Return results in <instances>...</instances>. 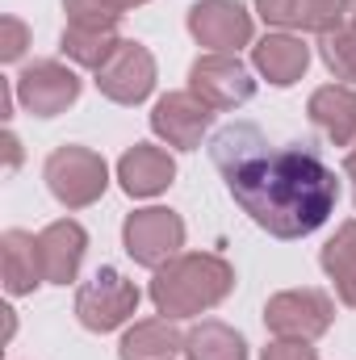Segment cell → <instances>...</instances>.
<instances>
[{
    "label": "cell",
    "mask_w": 356,
    "mask_h": 360,
    "mask_svg": "<svg viewBox=\"0 0 356 360\" xmlns=\"http://www.w3.org/2000/svg\"><path fill=\"white\" fill-rule=\"evenodd\" d=\"M184 352V335L172 327V319H151V323H134L122 335V360H177Z\"/></svg>",
    "instance_id": "obj_18"
},
{
    "label": "cell",
    "mask_w": 356,
    "mask_h": 360,
    "mask_svg": "<svg viewBox=\"0 0 356 360\" xmlns=\"http://www.w3.org/2000/svg\"><path fill=\"white\" fill-rule=\"evenodd\" d=\"M256 13L268 25L281 30H306V34H331L348 17V0H256Z\"/></svg>",
    "instance_id": "obj_12"
},
{
    "label": "cell",
    "mask_w": 356,
    "mask_h": 360,
    "mask_svg": "<svg viewBox=\"0 0 356 360\" xmlns=\"http://www.w3.org/2000/svg\"><path fill=\"white\" fill-rule=\"evenodd\" d=\"M189 92H197L210 109H235V105L252 101L256 80H252V72L235 55L210 51V55H201L189 68Z\"/></svg>",
    "instance_id": "obj_7"
},
{
    "label": "cell",
    "mask_w": 356,
    "mask_h": 360,
    "mask_svg": "<svg viewBox=\"0 0 356 360\" xmlns=\"http://www.w3.org/2000/svg\"><path fill=\"white\" fill-rule=\"evenodd\" d=\"M319 51H323V63H327L340 80H352L356 84V25H340V30L323 34Z\"/></svg>",
    "instance_id": "obj_22"
},
{
    "label": "cell",
    "mask_w": 356,
    "mask_h": 360,
    "mask_svg": "<svg viewBox=\"0 0 356 360\" xmlns=\"http://www.w3.org/2000/svg\"><path fill=\"white\" fill-rule=\"evenodd\" d=\"M235 289V269L214 252H189L155 269L151 302L164 319H193L214 310Z\"/></svg>",
    "instance_id": "obj_2"
},
{
    "label": "cell",
    "mask_w": 356,
    "mask_h": 360,
    "mask_svg": "<svg viewBox=\"0 0 356 360\" xmlns=\"http://www.w3.org/2000/svg\"><path fill=\"white\" fill-rule=\"evenodd\" d=\"M189 34L210 51H239L252 42V13L239 0H201L189 8Z\"/></svg>",
    "instance_id": "obj_9"
},
{
    "label": "cell",
    "mask_w": 356,
    "mask_h": 360,
    "mask_svg": "<svg viewBox=\"0 0 356 360\" xmlns=\"http://www.w3.org/2000/svg\"><path fill=\"white\" fill-rule=\"evenodd\" d=\"M252 63H256V72L265 76L268 84L289 89V84H298L306 76L310 46L302 38H293V34H268V38H260L252 46Z\"/></svg>",
    "instance_id": "obj_13"
},
{
    "label": "cell",
    "mask_w": 356,
    "mask_h": 360,
    "mask_svg": "<svg viewBox=\"0 0 356 360\" xmlns=\"http://www.w3.org/2000/svg\"><path fill=\"white\" fill-rule=\"evenodd\" d=\"M306 113H310L314 130L327 143H336V147H352L356 143V89H344V84L314 89Z\"/></svg>",
    "instance_id": "obj_14"
},
{
    "label": "cell",
    "mask_w": 356,
    "mask_h": 360,
    "mask_svg": "<svg viewBox=\"0 0 356 360\" xmlns=\"http://www.w3.org/2000/svg\"><path fill=\"white\" fill-rule=\"evenodd\" d=\"M184 360H248V344L227 323H197L184 335Z\"/></svg>",
    "instance_id": "obj_20"
},
{
    "label": "cell",
    "mask_w": 356,
    "mask_h": 360,
    "mask_svg": "<svg viewBox=\"0 0 356 360\" xmlns=\"http://www.w3.org/2000/svg\"><path fill=\"white\" fill-rule=\"evenodd\" d=\"M80 96V76L55 59H42V63H30L21 76H17V101L34 113V117H55L63 113L68 105H76Z\"/></svg>",
    "instance_id": "obj_8"
},
{
    "label": "cell",
    "mask_w": 356,
    "mask_h": 360,
    "mask_svg": "<svg viewBox=\"0 0 356 360\" xmlns=\"http://www.w3.org/2000/svg\"><path fill=\"white\" fill-rule=\"evenodd\" d=\"M172 176H177V160L164 147L139 143L134 151H126L117 160V180H122V188L130 197H155V193H164L172 184Z\"/></svg>",
    "instance_id": "obj_16"
},
{
    "label": "cell",
    "mask_w": 356,
    "mask_h": 360,
    "mask_svg": "<svg viewBox=\"0 0 356 360\" xmlns=\"http://www.w3.org/2000/svg\"><path fill=\"white\" fill-rule=\"evenodd\" d=\"M122 42H126V38H117V30H84V25H68L63 38H59V51H63L76 68L101 72V68L117 55Z\"/></svg>",
    "instance_id": "obj_19"
},
{
    "label": "cell",
    "mask_w": 356,
    "mask_h": 360,
    "mask_svg": "<svg viewBox=\"0 0 356 360\" xmlns=\"http://www.w3.org/2000/svg\"><path fill=\"white\" fill-rule=\"evenodd\" d=\"M344 172H348V176L356 180V147H352V151H348V160H344Z\"/></svg>",
    "instance_id": "obj_28"
},
{
    "label": "cell",
    "mask_w": 356,
    "mask_h": 360,
    "mask_svg": "<svg viewBox=\"0 0 356 360\" xmlns=\"http://www.w3.org/2000/svg\"><path fill=\"white\" fill-rule=\"evenodd\" d=\"M323 272L336 281L340 302L356 310V222H344L336 239L323 248Z\"/></svg>",
    "instance_id": "obj_21"
},
{
    "label": "cell",
    "mask_w": 356,
    "mask_h": 360,
    "mask_svg": "<svg viewBox=\"0 0 356 360\" xmlns=\"http://www.w3.org/2000/svg\"><path fill=\"white\" fill-rule=\"evenodd\" d=\"M210 122H214V109L197 92H168L151 109V130L180 151H193L201 143V134L210 130Z\"/></svg>",
    "instance_id": "obj_11"
},
{
    "label": "cell",
    "mask_w": 356,
    "mask_h": 360,
    "mask_svg": "<svg viewBox=\"0 0 356 360\" xmlns=\"http://www.w3.org/2000/svg\"><path fill=\"white\" fill-rule=\"evenodd\" d=\"M348 17H352V25H356V0H348Z\"/></svg>",
    "instance_id": "obj_29"
},
{
    "label": "cell",
    "mask_w": 356,
    "mask_h": 360,
    "mask_svg": "<svg viewBox=\"0 0 356 360\" xmlns=\"http://www.w3.org/2000/svg\"><path fill=\"white\" fill-rule=\"evenodd\" d=\"M42 176H46V188L55 193L59 205L84 210L92 201H101V193L109 184V168L89 147H59V151H51Z\"/></svg>",
    "instance_id": "obj_3"
},
{
    "label": "cell",
    "mask_w": 356,
    "mask_h": 360,
    "mask_svg": "<svg viewBox=\"0 0 356 360\" xmlns=\"http://www.w3.org/2000/svg\"><path fill=\"white\" fill-rule=\"evenodd\" d=\"M96 89L117 105H139L155 89V59L143 42H122L117 55L96 72Z\"/></svg>",
    "instance_id": "obj_10"
},
{
    "label": "cell",
    "mask_w": 356,
    "mask_h": 360,
    "mask_svg": "<svg viewBox=\"0 0 356 360\" xmlns=\"http://www.w3.org/2000/svg\"><path fill=\"white\" fill-rule=\"evenodd\" d=\"M260 360H319V352L310 348V340H272L265 348V356Z\"/></svg>",
    "instance_id": "obj_25"
},
{
    "label": "cell",
    "mask_w": 356,
    "mask_h": 360,
    "mask_svg": "<svg viewBox=\"0 0 356 360\" xmlns=\"http://www.w3.org/2000/svg\"><path fill=\"white\" fill-rule=\"evenodd\" d=\"M4 147H8V168H17V164H21V143H17V134H13V130L4 134Z\"/></svg>",
    "instance_id": "obj_26"
},
{
    "label": "cell",
    "mask_w": 356,
    "mask_h": 360,
    "mask_svg": "<svg viewBox=\"0 0 356 360\" xmlns=\"http://www.w3.org/2000/svg\"><path fill=\"white\" fill-rule=\"evenodd\" d=\"M38 248H42L46 281L68 285V281H76V272H80V264H84L89 235H84V226H80V222L63 218V222H51V226L38 235Z\"/></svg>",
    "instance_id": "obj_15"
},
{
    "label": "cell",
    "mask_w": 356,
    "mask_h": 360,
    "mask_svg": "<svg viewBox=\"0 0 356 360\" xmlns=\"http://www.w3.org/2000/svg\"><path fill=\"white\" fill-rule=\"evenodd\" d=\"M63 8H68V25H84V30H117L122 21L101 0H63Z\"/></svg>",
    "instance_id": "obj_23"
},
{
    "label": "cell",
    "mask_w": 356,
    "mask_h": 360,
    "mask_svg": "<svg viewBox=\"0 0 356 360\" xmlns=\"http://www.w3.org/2000/svg\"><path fill=\"white\" fill-rule=\"evenodd\" d=\"M25 46H30V30H25V21L4 17V21H0V59L13 63V59L25 55Z\"/></svg>",
    "instance_id": "obj_24"
},
{
    "label": "cell",
    "mask_w": 356,
    "mask_h": 360,
    "mask_svg": "<svg viewBox=\"0 0 356 360\" xmlns=\"http://www.w3.org/2000/svg\"><path fill=\"white\" fill-rule=\"evenodd\" d=\"M0 260H4V289L13 297L34 293L46 281V264H42V248L34 235L25 231H4L0 235Z\"/></svg>",
    "instance_id": "obj_17"
},
{
    "label": "cell",
    "mask_w": 356,
    "mask_h": 360,
    "mask_svg": "<svg viewBox=\"0 0 356 360\" xmlns=\"http://www.w3.org/2000/svg\"><path fill=\"white\" fill-rule=\"evenodd\" d=\"M101 4H105V8H113V13L122 17V13H130V8H139V4H147V0H101Z\"/></svg>",
    "instance_id": "obj_27"
},
{
    "label": "cell",
    "mask_w": 356,
    "mask_h": 360,
    "mask_svg": "<svg viewBox=\"0 0 356 360\" xmlns=\"http://www.w3.org/2000/svg\"><path fill=\"white\" fill-rule=\"evenodd\" d=\"M210 155L239 210L272 239H302L319 231L340 201L336 172L310 147H268L252 122L222 126Z\"/></svg>",
    "instance_id": "obj_1"
},
{
    "label": "cell",
    "mask_w": 356,
    "mask_h": 360,
    "mask_svg": "<svg viewBox=\"0 0 356 360\" xmlns=\"http://www.w3.org/2000/svg\"><path fill=\"white\" fill-rule=\"evenodd\" d=\"M122 243H126L134 264L164 269L168 260H177L180 248H184V222H180V214L164 210V205L134 210L126 218V226H122Z\"/></svg>",
    "instance_id": "obj_4"
},
{
    "label": "cell",
    "mask_w": 356,
    "mask_h": 360,
    "mask_svg": "<svg viewBox=\"0 0 356 360\" xmlns=\"http://www.w3.org/2000/svg\"><path fill=\"white\" fill-rule=\"evenodd\" d=\"M265 323L281 340H319L336 323V302L323 289H285L268 297Z\"/></svg>",
    "instance_id": "obj_5"
},
{
    "label": "cell",
    "mask_w": 356,
    "mask_h": 360,
    "mask_svg": "<svg viewBox=\"0 0 356 360\" xmlns=\"http://www.w3.org/2000/svg\"><path fill=\"white\" fill-rule=\"evenodd\" d=\"M139 310V289L117 269H101L76 293V314L89 331H113Z\"/></svg>",
    "instance_id": "obj_6"
}]
</instances>
